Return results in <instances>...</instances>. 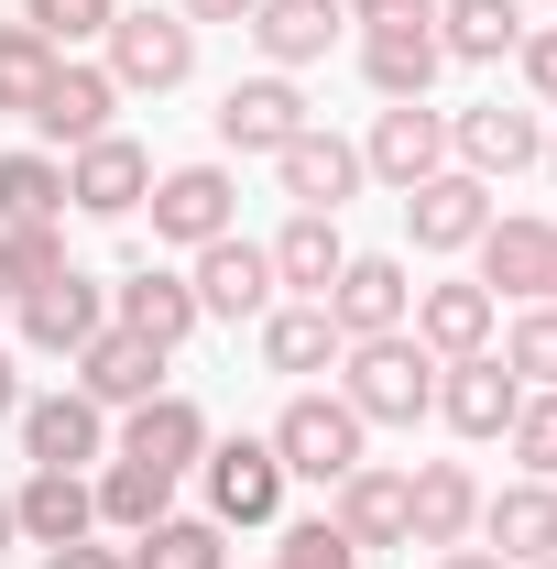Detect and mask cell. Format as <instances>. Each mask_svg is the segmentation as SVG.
Returning a JSON list of instances; mask_svg holds the SVG:
<instances>
[{"label":"cell","mask_w":557,"mask_h":569,"mask_svg":"<svg viewBox=\"0 0 557 569\" xmlns=\"http://www.w3.org/2000/svg\"><path fill=\"white\" fill-rule=\"evenodd\" d=\"M263 438H274V460H284V482H317V493H328V482H340V471H361V460H372V449H361V438H372V427L350 417L340 395H284V417L263 427Z\"/></svg>","instance_id":"2"},{"label":"cell","mask_w":557,"mask_h":569,"mask_svg":"<svg viewBox=\"0 0 557 569\" xmlns=\"http://www.w3.org/2000/svg\"><path fill=\"white\" fill-rule=\"evenodd\" d=\"M11 417H22V361L0 351V427H11Z\"/></svg>","instance_id":"46"},{"label":"cell","mask_w":557,"mask_h":569,"mask_svg":"<svg viewBox=\"0 0 557 569\" xmlns=\"http://www.w3.org/2000/svg\"><path fill=\"white\" fill-rule=\"evenodd\" d=\"M11 329H22V351H44V361H77L99 329H110V284L99 274H55V284H33V296H11Z\"/></svg>","instance_id":"7"},{"label":"cell","mask_w":557,"mask_h":569,"mask_svg":"<svg viewBox=\"0 0 557 569\" xmlns=\"http://www.w3.org/2000/svg\"><path fill=\"white\" fill-rule=\"evenodd\" d=\"M22 460L33 471H88V460H110V406H88V395H22Z\"/></svg>","instance_id":"11"},{"label":"cell","mask_w":557,"mask_h":569,"mask_svg":"<svg viewBox=\"0 0 557 569\" xmlns=\"http://www.w3.org/2000/svg\"><path fill=\"white\" fill-rule=\"evenodd\" d=\"M198 482H209V526H274L284 515V460L274 438H209V460H198Z\"/></svg>","instance_id":"4"},{"label":"cell","mask_w":557,"mask_h":569,"mask_svg":"<svg viewBox=\"0 0 557 569\" xmlns=\"http://www.w3.org/2000/svg\"><path fill=\"white\" fill-rule=\"evenodd\" d=\"M0 318H11V296H0Z\"/></svg>","instance_id":"49"},{"label":"cell","mask_w":557,"mask_h":569,"mask_svg":"<svg viewBox=\"0 0 557 569\" xmlns=\"http://www.w3.org/2000/svg\"><path fill=\"white\" fill-rule=\"evenodd\" d=\"M328 526H340L361 559H372V548H416V537H405V471H394V460L340 471V482H328Z\"/></svg>","instance_id":"21"},{"label":"cell","mask_w":557,"mask_h":569,"mask_svg":"<svg viewBox=\"0 0 557 569\" xmlns=\"http://www.w3.org/2000/svg\"><path fill=\"white\" fill-rule=\"evenodd\" d=\"M263 252H274V284H284V296H306V307H317V296L340 284V263H350V241H340V219H328V209H295Z\"/></svg>","instance_id":"29"},{"label":"cell","mask_w":557,"mask_h":569,"mask_svg":"<svg viewBox=\"0 0 557 569\" xmlns=\"http://www.w3.org/2000/svg\"><path fill=\"white\" fill-rule=\"evenodd\" d=\"M198 318H219V329H241V318H263L284 284H274V252L263 241H241V230H219L209 252H198Z\"/></svg>","instance_id":"14"},{"label":"cell","mask_w":557,"mask_h":569,"mask_svg":"<svg viewBox=\"0 0 557 569\" xmlns=\"http://www.w3.org/2000/svg\"><path fill=\"white\" fill-rule=\"evenodd\" d=\"M241 33H252V56H263L274 77H295V67H317V56L350 33V11H340V0H263Z\"/></svg>","instance_id":"26"},{"label":"cell","mask_w":557,"mask_h":569,"mask_svg":"<svg viewBox=\"0 0 557 569\" xmlns=\"http://www.w3.org/2000/svg\"><path fill=\"white\" fill-rule=\"evenodd\" d=\"M153 241L164 252H209L219 230H241V187H230V164H175V176H153Z\"/></svg>","instance_id":"6"},{"label":"cell","mask_w":557,"mask_h":569,"mask_svg":"<svg viewBox=\"0 0 557 569\" xmlns=\"http://www.w3.org/2000/svg\"><path fill=\"white\" fill-rule=\"evenodd\" d=\"M263 569H361V548H350L328 515H306V526H284V537H274V559H263Z\"/></svg>","instance_id":"40"},{"label":"cell","mask_w":557,"mask_h":569,"mask_svg":"<svg viewBox=\"0 0 557 569\" xmlns=\"http://www.w3.org/2000/svg\"><path fill=\"white\" fill-rule=\"evenodd\" d=\"M547 307H557V284H547Z\"/></svg>","instance_id":"50"},{"label":"cell","mask_w":557,"mask_h":569,"mask_svg":"<svg viewBox=\"0 0 557 569\" xmlns=\"http://www.w3.org/2000/svg\"><path fill=\"white\" fill-rule=\"evenodd\" d=\"M514 67H525V99H536V110H557V22L514 44Z\"/></svg>","instance_id":"42"},{"label":"cell","mask_w":557,"mask_h":569,"mask_svg":"<svg viewBox=\"0 0 557 569\" xmlns=\"http://www.w3.org/2000/svg\"><path fill=\"white\" fill-rule=\"evenodd\" d=\"M536 569H557V559H536Z\"/></svg>","instance_id":"51"},{"label":"cell","mask_w":557,"mask_h":569,"mask_svg":"<svg viewBox=\"0 0 557 569\" xmlns=\"http://www.w3.org/2000/svg\"><path fill=\"white\" fill-rule=\"evenodd\" d=\"M482 548L492 559H514V569H536L557 559V482H503V493H482Z\"/></svg>","instance_id":"25"},{"label":"cell","mask_w":557,"mask_h":569,"mask_svg":"<svg viewBox=\"0 0 557 569\" xmlns=\"http://www.w3.org/2000/svg\"><path fill=\"white\" fill-rule=\"evenodd\" d=\"M110 329H132V340H153V351H186L209 318H198V284L164 274V263H132V274L110 284Z\"/></svg>","instance_id":"18"},{"label":"cell","mask_w":557,"mask_h":569,"mask_svg":"<svg viewBox=\"0 0 557 569\" xmlns=\"http://www.w3.org/2000/svg\"><path fill=\"white\" fill-rule=\"evenodd\" d=\"M142 198H153V153H142L132 132H99V142H77V153H67V209L132 219Z\"/></svg>","instance_id":"15"},{"label":"cell","mask_w":557,"mask_h":569,"mask_svg":"<svg viewBox=\"0 0 557 569\" xmlns=\"http://www.w3.org/2000/svg\"><path fill=\"white\" fill-rule=\"evenodd\" d=\"M11 526H22L33 548H77V537H99V493H88V471H22Z\"/></svg>","instance_id":"28"},{"label":"cell","mask_w":557,"mask_h":569,"mask_svg":"<svg viewBox=\"0 0 557 569\" xmlns=\"http://www.w3.org/2000/svg\"><path fill=\"white\" fill-rule=\"evenodd\" d=\"M340 11L361 33H426V22H437V0H340Z\"/></svg>","instance_id":"41"},{"label":"cell","mask_w":557,"mask_h":569,"mask_svg":"<svg viewBox=\"0 0 557 569\" xmlns=\"http://www.w3.org/2000/svg\"><path fill=\"white\" fill-rule=\"evenodd\" d=\"M175 11H186V22H252L263 0H175Z\"/></svg>","instance_id":"44"},{"label":"cell","mask_w":557,"mask_h":569,"mask_svg":"<svg viewBox=\"0 0 557 569\" xmlns=\"http://www.w3.org/2000/svg\"><path fill=\"white\" fill-rule=\"evenodd\" d=\"M88 493H99V526H121V537H142V526H153V515L175 503V482H164V471H142V460H121V449H110Z\"/></svg>","instance_id":"32"},{"label":"cell","mask_w":557,"mask_h":569,"mask_svg":"<svg viewBox=\"0 0 557 569\" xmlns=\"http://www.w3.org/2000/svg\"><path fill=\"white\" fill-rule=\"evenodd\" d=\"M22 22H33V33L67 56V44H99V33L121 22V0H22Z\"/></svg>","instance_id":"39"},{"label":"cell","mask_w":557,"mask_h":569,"mask_svg":"<svg viewBox=\"0 0 557 569\" xmlns=\"http://www.w3.org/2000/svg\"><path fill=\"white\" fill-rule=\"evenodd\" d=\"M503 449H514V471H525V482H557V383L514 406V427H503Z\"/></svg>","instance_id":"38"},{"label":"cell","mask_w":557,"mask_h":569,"mask_svg":"<svg viewBox=\"0 0 557 569\" xmlns=\"http://www.w3.org/2000/svg\"><path fill=\"white\" fill-rule=\"evenodd\" d=\"M470 252H482V284L492 296H514V307H547V284H557V219H503L492 209V230L482 241H470Z\"/></svg>","instance_id":"17"},{"label":"cell","mask_w":557,"mask_h":569,"mask_svg":"<svg viewBox=\"0 0 557 569\" xmlns=\"http://www.w3.org/2000/svg\"><path fill=\"white\" fill-rule=\"evenodd\" d=\"M317 307L340 318V340H383V329H405V307H416V274H405L394 252H350L340 284H328Z\"/></svg>","instance_id":"19"},{"label":"cell","mask_w":557,"mask_h":569,"mask_svg":"<svg viewBox=\"0 0 557 569\" xmlns=\"http://www.w3.org/2000/svg\"><path fill=\"white\" fill-rule=\"evenodd\" d=\"M525 44V0H448L437 11V56H459V67H503Z\"/></svg>","instance_id":"30"},{"label":"cell","mask_w":557,"mask_h":569,"mask_svg":"<svg viewBox=\"0 0 557 569\" xmlns=\"http://www.w3.org/2000/svg\"><path fill=\"white\" fill-rule=\"evenodd\" d=\"M252 351H263V372L306 383V372H328L350 340H340V318H328V307H306V296H274V307L252 318Z\"/></svg>","instance_id":"23"},{"label":"cell","mask_w":557,"mask_h":569,"mask_svg":"<svg viewBox=\"0 0 557 569\" xmlns=\"http://www.w3.org/2000/svg\"><path fill=\"white\" fill-rule=\"evenodd\" d=\"M99 44H110V88H142V99L198 77V22L186 11H121Z\"/></svg>","instance_id":"3"},{"label":"cell","mask_w":557,"mask_h":569,"mask_svg":"<svg viewBox=\"0 0 557 569\" xmlns=\"http://www.w3.org/2000/svg\"><path fill=\"white\" fill-rule=\"evenodd\" d=\"M55 274H67V219H11L0 230V296H33Z\"/></svg>","instance_id":"33"},{"label":"cell","mask_w":557,"mask_h":569,"mask_svg":"<svg viewBox=\"0 0 557 569\" xmlns=\"http://www.w3.org/2000/svg\"><path fill=\"white\" fill-rule=\"evenodd\" d=\"M405 230H416V252H470L492 230V187L459 176V164H437L426 187H405Z\"/></svg>","instance_id":"22"},{"label":"cell","mask_w":557,"mask_h":569,"mask_svg":"<svg viewBox=\"0 0 557 569\" xmlns=\"http://www.w3.org/2000/svg\"><path fill=\"white\" fill-rule=\"evenodd\" d=\"M536 153H547V121H536V110H503V99L448 110V164L482 176V187H492V176H525Z\"/></svg>","instance_id":"10"},{"label":"cell","mask_w":557,"mask_h":569,"mask_svg":"<svg viewBox=\"0 0 557 569\" xmlns=\"http://www.w3.org/2000/svg\"><path fill=\"white\" fill-rule=\"evenodd\" d=\"M426 569H514V559H492V548H437Z\"/></svg>","instance_id":"45"},{"label":"cell","mask_w":557,"mask_h":569,"mask_svg":"<svg viewBox=\"0 0 557 569\" xmlns=\"http://www.w3.org/2000/svg\"><path fill=\"white\" fill-rule=\"evenodd\" d=\"M405 329H416L437 361L459 351H492V329H503V296L482 274H448V284H416V307H405Z\"/></svg>","instance_id":"20"},{"label":"cell","mask_w":557,"mask_h":569,"mask_svg":"<svg viewBox=\"0 0 557 569\" xmlns=\"http://www.w3.org/2000/svg\"><path fill=\"white\" fill-rule=\"evenodd\" d=\"M503 372H514L525 395H547V383H557V307H525V318L503 329Z\"/></svg>","instance_id":"37"},{"label":"cell","mask_w":557,"mask_h":569,"mask_svg":"<svg viewBox=\"0 0 557 569\" xmlns=\"http://www.w3.org/2000/svg\"><path fill=\"white\" fill-rule=\"evenodd\" d=\"M317 110H306V88L295 77H230V99H219V153H284V142L306 132Z\"/></svg>","instance_id":"12"},{"label":"cell","mask_w":557,"mask_h":569,"mask_svg":"<svg viewBox=\"0 0 557 569\" xmlns=\"http://www.w3.org/2000/svg\"><path fill=\"white\" fill-rule=\"evenodd\" d=\"M44 569H132L121 548H99V537H77V548H44Z\"/></svg>","instance_id":"43"},{"label":"cell","mask_w":557,"mask_h":569,"mask_svg":"<svg viewBox=\"0 0 557 569\" xmlns=\"http://www.w3.org/2000/svg\"><path fill=\"white\" fill-rule=\"evenodd\" d=\"M110 110H121V88H110V67H77V56H55V77H44V99H33V110H22V121H33V132L44 142H99L110 132Z\"/></svg>","instance_id":"24"},{"label":"cell","mask_w":557,"mask_h":569,"mask_svg":"<svg viewBox=\"0 0 557 569\" xmlns=\"http://www.w3.org/2000/svg\"><path fill=\"white\" fill-rule=\"evenodd\" d=\"M44 77H55V44H44L33 22H0V110H11V121L44 99Z\"/></svg>","instance_id":"36"},{"label":"cell","mask_w":557,"mask_h":569,"mask_svg":"<svg viewBox=\"0 0 557 569\" xmlns=\"http://www.w3.org/2000/svg\"><path fill=\"white\" fill-rule=\"evenodd\" d=\"M11 537H22V526H11V493H0V548H11Z\"/></svg>","instance_id":"47"},{"label":"cell","mask_w":557,"mask_h":569,"mask_svg":"<svg viewBox=\"0 0 557 569\" xmlns=\"http://www.w3.org/2000/svg\"><path fill=\"white\" fill-rule=\"evenodd\" d=\"M340 406L361 427H416V417H437V351H426L416 329L350 340V351H340Z\"/></svg>","instance_id":"1"},{"label":"cell","mask_w":557,"mask_h":569,"mask_svg":"<svg viewBox=\"0 0 557 569\" xmlns=\"http://www.w3.org/2000/svg\"><path fill=\"white\" fill-rule=\"evenodd\" d=\"M361 164L405 198V187H426L437 164H448V110H426V99H383L372 110V132H361Z\"/></svg>","instance_id":"8"},{"label":"cell","mask_w":557,"mask_h":569,"mask_svg":"<svg viewBox=\"0 0 557 569\" xmlns=\"http://www.w3.org/2000/svg\"><path fill=\"white\" fill-rule=\"evenodd\" d=\"M514 406H525V383L503 372V351H459V361H437V417L459 427L470 449H492V438L514 427Z\"/></svg>","instance_id":"16"},{"label":"cell","mask_w":557,"mask_h":569,"mask_svg":"<svg viewBox=\"0 0 557 569\" xmlns=\"http://www.w3.org/2000/svg\"><path fill=\"white\" fill-rule=\"evenodd\" d=\"M164 361L175 351H153V340H132V329H99V340L77 351V395L121 417V406H142V395H164Z\"/></svg>","instance_id":"27"},{"label":"cell","mask_w":557,"mask_h":569,"mask_svg":"<svg viewBox=\"0 0 557 569\" xmlns=\"http://www.w3.org/2000/svg\"><path fill=\"white\" fill-rule=\"evenodd\" d=\"M121 559H132V569H219V526H209V515H153Z\"/></svg>","instance_id":"34"},{"label":"cell","mask_w":557,"mask_h":569,"mask_svg":"<svg viewBox=\"0 0 557 569\" xmlns=\"http://www.w3.org/2000/svg\"><path fill=\"white\" fill-rule=\"evenodd\" d=\"M405 537L416 548H470L482 537V471L470 460H416L405 471Z\"/></svg>","instance_id":"13"},{"label":"cell","mask_w":557,"mask_h":569,"mask_svg":"<svg viewBox=\"0 0 557 569\" xmlns=\"http://www.w3.org/2000/svg\"><path fill=\"white\" fill-rule=\"evenodd\" d=\"M437 22L426 33H361V77H372V99H426L437 88Z\"/></svg>","instance_id":"31"},{"label":"cell","mask_w":557,"mask_h":569,"mask_svg":"<svg viewBox=\"0 0 557 569\" xmlns=\"http://www.w3.org/2000/svg\"><path fill=\"white\" fill-rule=\"evenodd\" d=\"M536 164H547V176H557V132H547V153H536Z\"/></svg>","instance_id":"48"},{"label":"cell","mask_w":557,"mask_h":569,"mask_svg":"<svg viewBox=\"0 0 557 569\" xmlns=\"http://www.w3.org/2000/svg\"><path fill=\"white\" fill-rule=\"evenodd\" d=\"M110 449L121 460H142V471H164V482H186L198 460H209V406L198 395H142V406H121V427H110Z\"/></svg>","instance_id":"5"},{"label":"cell","mask_w":557,"mask_h":569,"mask_svg":"<svg viewBox=\"0 0 557 569\" xmlns=\"http://www.w3.org/2000/svg\"><path fill=\"white\" fill-rule=\"evenodd\" d=\"M11 219H67V164L55 153H0V230Z\"/></svg>","instance_id":"35"},{"label":"cell","mask_w":557,"mask_h":569,"mask_svg":"<svg viewBox=\"0 0 557 569\" xmlns=\"http://www.w3.org/2000/svg\"><path fill=\"white\" fill-rule=\"evenodd\" d=\"M274 187L295 198V209H328V219H340L350 198L372 187V164H361V142H350V132H328V121H306V132H295V142L274 153Z\"/></svg>","instance_id":"9"}]
</instances>
